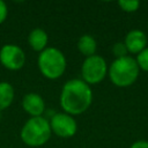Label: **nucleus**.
<instances>
[{
  "label": "nucleus",
  "instance_id": "nucleus-8",
  "mask_svg": "<svg viewBox=\"0 0 148 148\" xmlns=\"http://www.w3.org/2000/svg\"><path fill=\"white\" fill-rule=\"evenodd\" d=\"M22 108L31 117H40L45 110V102L40 95L28 92L22 98Z\"/></svg>",
  "mask_w": 148,
  "mask_h": 148
},
{
  "label": "nucleus",
  "instance_id": "nucleus-17",
  "mask_svg": "<svg viewBox=\"0 0 148 148\" xmlns=\"http://www.w3.org/2000/svg\"><path fill=\"white\" fill-rule=\"evenodd\" d=\"M130 148H148V141H146V140H138L134 143H132V146Z\"/></svg>",
  "mask_w": 148,
  "mask_h": 148
},
{
  "label": "nucleus",
  "instance_id": "nucleus-9",
  "mask_svg": "<svg viewBox=\"0 0 148 148\" xmlns=\"http://www.w3.org/2000/svg\"><path fill=\"white\" fill-rule=\"evenodd\" d=\"M124 44L130 53L139 54L142 50L147 47V36L143 31L139 29L131 30L130 32H127Z\"/></svg>",
  "mask_w": 148,
  "mask_h": 148
},
{
  "label": "nucleus",
  "instance_id": "nucleus-4",
  "mask_svg": "<svg viewBox=\"0 0 148 148\" xmlns=\"http://www.w3.org/2000/svg\"><path fill=\"white\" fill-rule=\"evenodd\" d=\"M38 68L40 73L50 80L59 79L66 71L65 54L56 47H46L38 56Z\"/></svg>",
  "mask_w": 148,
  "mask_h": 148
},
{
  "label": "nucleus",
  "instance_id": "nucleus-18",
  "mask_svg": "<svg viewBox=\"0 0 148 148\" xmlns=\"http://www.w3.org/2000/svg\"><path fill=\"white\" fill-rule=\"evenodd\" d=\"M0 120H1V111H0Z\"/></svg>",
  "mask_w": 148,
  "mask_h": 148
},
{
  "label": "nucleus",
  "instance_id": "nucleus-12",
  "mask_svg": "<svg viewBox=\"0 0 148 148\" xmlns=\"http://www.w3.org/2000/svg\"><path fill=\"white\" fill-rule=\"evenodd\" d=\"M14 99V88L9 82H0V111L7 109Z\"/></svg>",
  "mask_w": 148,
  "mask_h": 148
},
{
  "label": "nucleus",
  "instance_id": "nucleus-1",
  "mask_svg": "<svg viewBox=\"0 0 148 148\" xmlns=\"http://www.w3.org/2000/svg\"><path fill=\"white\" fill-rule=\"evenodd\" d=\"M92 102V91L81 79L68 80L60 92V105L65 113L77 116L88 110Z\"/></svg>",
  "mask_w": 148,
  "mask_h": 148
},
{
  "label": "nucleus",
  "instance_id": "nucleus-13",
  "mask_svg": "<svg viewBox=\"0 0 148 148\" xmlns=\"http://www.w3.org/2000/svg\"><path fill=\"white\" fill-rule=\"evenodd\" d=\"M118 5L121 8V10H124L126 13L136 12L140 7V2L138 0H120V1H118Z\"/></svg>",
  "mask_w": 148,
  "mask_h": 148
},
{
  "label": "nucleus",
  "instance_id": "nucleus-5",
  "mask_svg": "<svg viewBox=\"0 0 148 148\" xmlns=\"http://www.w3.org/2000/svg\"><path fill=\"white\" fill-rule=\"evenodd\" d=\"M108 74V65L103 57L94 54L91 57H87L81 66V75L82 80L90 84H97L104 80Z\"/></svg>",
  "mask_w": 148,
  "mask_h": 148
},
{
  "label": "nucleus",
  "instance_id": "nucleus-15",
  "mask_svg": "<svg viewBox=\"0 0 148 148\" xmlns=\"http://www.w3.org/2000/svg\"><path fill=\"white\" fill-rule=\"evenodd\" d=\"M112 53H113V56L116 57V59H118V58H124V57H126L127 53H128V51H127V49H126L124 42H123V43H121V42H118V43H116V44L112 46Z\"/></svg>",
  "mask_w": 148,
  "mask_h": 148
},
{
  "label": "nucleus",
  "instance_id": "nucleus-16",
  "mask_svg": "<svg viewBox=\"0 0 148 148\" xmlns=\"http://www.w3.org/2000/svg\"><path fill=\"white\" fill-rule=\"evenodd\" d=\"M8 15V8H7V5L5 1L0 0V24L6 20Z\"/></svg>",
  "mask_w": 148,
  "mask_h": 148
},
{
  "label": "nucleus",
  "instance_id": "nucleus-6",
  "mask_svg": "<svg viewBox=\"0 0 148 148\" xmlns=\"http://www.w3.org/2000/svg\"><path fill=\"white\" fill-rule=\"evenodd\" d=\"M50 127L52 133L59 138H71L77 131V124L74 120L73 116L65 112H59L52 116L50 120Z\"/></svg>",
  "mask_w": 148,
  "mask_h": 148
},
{
  "label": "nucleus",
  "instance_id": "nucleus-3",
  "mask_svg": "<svg viewBox=\"0 0 148 148\" xmlns=\"http://www.w3.org/2000/svg\"><path fill=\"white\" fill-rule=\"evenodd\" d=\"M51 133L52 131L50 127V121L40 116L28 119L24 123L20 135L25 145L30 147H38L49 141Z\"/></svg>",
  "mask_w": 148,
  "mask_h": 148
},
{
  "label": "nucleus",
  "instance_id": "nucleus-2",
  "mask_svg": "<svg viewBox=\"0 0 148 148\" xmlns=\"http://www.w3.org/2000/svg\"><path fill=\"white\" fill-rule=\"evenodd\" d=\"M139 66L134 58L126 56L124 58H118L112 61L108 69L109 77L111 82L120 88L132 86L139 76Z\"/></svg>",
  "mask_w": 148,
  "mask_h": 148
},
{
  "label": "nucleus",
  "instance_id": "nucleus-10",
  "mask_svg": "<svg viewBox=\"0 0 148 148\" xmlns=\"http://www.w3.org/2000/svg\"><path fill=\"white\" fill-rule=\"evenodd\" d=\"M47 42H49V36L46 34V31L42 28H35L30 31L29 36H28V43L31 46L32 50L42 52L43 50H45L47 46Z\"/></svg>",
  "mask_w": 148,
  "mask_h": 148
},
{
  "label": "nucleus",
  "instance_id": "nucleus-11",
  "mask_svg": "<svg viewBox=\"0 0 148 148\" xmlns=\"http://www.w3.org/2000/svg\"><path fill=\"white\" fill-rule=\"evenodd\" d=\"M77 49L83 56H86V58L91 57L96 53V49H97L96 39L91 35L84 34L77 40Z\"/></svg>",
  "mask_w": 148,
  "mask_h": 148
},
{
  "label": "nucleus",
  "instance_id": "nucleus-7",
  "mask_svg": "<svg viewBox=\"0 0 148 148\" xmlns=\"http://www.w3.org/2000/svg\"><path fill=\"white\" fill-rule=\"evenodd\" d=\"M0 62L9 71L21 69L25 62L23 50L15 44H5L0 49Z\"/></svg>",
  "mask_w": 148,
  "mask_h": 148
},
{
  "label": "nucleus",
  "instance_id": "nucleus-14",
  "mask_svg": "<svg viewBox=\"0 0 148 148\" xmlns=\"http://www.w3.org/2000/svg\"><path fill=\"white\" fill-rule=\"evenodd\" d=\"M138 66L140 69L145 71V72H148V47H146L145 50H142L138 56H136V59H135Z\"/></svg>",
  "mask_w": 148,
  "mask_h": 148
}]
</instances>
